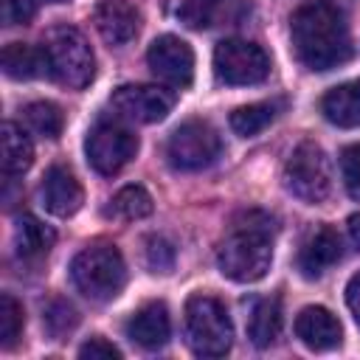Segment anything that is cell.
Segmentation results:
<instances>
[{
  "mask_svg": "<svg viewBox=\"0 0 360 360\" xmlns=\"http://www.w3.org/2000/svg\"><path fill=\"white\" fill-rule=\"evenodd\" d=\"M214 73L222 84L231 87L259 84L270 73V56L264 53L262 45L231 37L214 48Z\"/></svg>",
  "mask_w": 360,
  "mask_h": 360,
  "instance_id": "obj_7",
  "label": "cell"
},
{
  "mask_svg": "<svg viewBox=\"0 0 360 360\" xmlns=\"http://www.w3.org/2000/svg\"><path fill=\"white\" fill-rule=\"evenodd\" d=\"M70 278L87 298L110 301L127 284V264L115 245H90L70 262Z\"/></svg>",
  "mask_w": 360,
  "mask_h": 360,
  "instance_id": "obj_4",
  "label": "cell"
},
{
  "mask_svg": "<svg viewBox=\"0 0 360 360\" xmlns=\"http://www.w3.org/2000/svg\"><path fill=\"white\" fill-rule=\"evenodd\" d=\"M45 59H48V76H53L59 84L70 90H82L96 76V56L90 42L82 37V31L70 25H59L48 34L42 42Z\"/></svg>",
  "mask_w": 360,
  "mask_h": 360,
  "instance_id": "obj_5",
  "label": "cell"
},
{
  "mask_svg": "<svg viewBox=\"0 0 360 360\" xmlns=\"http://www.w3.org/2000/svg\"><path fill=\"white\" fill-rule=\"evenodd\" d=\"M3 70L8 79H37L48 73V59L42 45H22V42H8L3 48Z\"/></svg>",
  "mask_w": 360,
  "mask_h": 360,
  "instance_id": "obj_20",
  "label": "cell"
},
{
  "mask_svg": "<svg viewBox=\"0 0 360 360\" xmlns=\"http://www.w3.org/2000/svg\"><path fill=\"white\" fill-rule=\"evenodd\" d=\"M42 321H45V329L59 340L62 335H68L76 323H79V315H76V309L68 304V301H62V298H56V301H51L48 307H45V315H42Z\"/></svg>",
  "mask_w": 360,
  "mask_h": 360,
  "instance_id": "obj_27",
  "label": "cell"
},
{
  "mask_svg": "<svg viewBox=\"0 0 360 360\" xmlns=\"http://www.w3.org/2000/svg\"><path fill=\"white\" fill-rule=\"evenodd\" d=\"M349 236H352V242L360 248V214H352V217H349Z\"/></svg>",
  "mask_w": 360,
  "mask_h": 360,
  "instance_id": "obj_33",
  "label": "cell"
},
{
  "mask_svg": "<svg viewBox=\"0 0 360 360\" xmlns=\"http://www.w3.org/2000/svg\"><path fill=\"white\" fill-rule=\"evenodd\" d=\"M174 98L158 84H121L110 96V107L118 118L135 124H158L169 115Z\"/></svg>",
  "mask_w": 360,
  "mask_h": 360,
  "instance_id": "obj_10",
  "label": "cell"
},
{
  "mask_svg": "<svg viewBox=\"0 0 360 360\" xmlns=\"http://www.w3.org/2000/svg\"><path fill=\"white\" fill-rule=\"evenodd\" d=\"M0 141H3V172L8 177L22 174L34 163V143H31L28 132L20 124L6 121L3 132H0Z\"/></svg>",
  "mask_w": 360,
  "mask_h": 360,
  "instance_id": "obj_21",
  "label": "cell"
},
{
  "mask_svg": "<svg viewBox=\"0 0 360 360\" xmlns=\"http://www.w3.org/2000/svg\"><path fill=\"white\" fill-rule=\"evenodd\" d=\"M222 152V141L217 129L208 121H186L180 124L169 143H166V158L177 172H200L208 169Z\"/></svg>",
  "mask_w": 360,
  "mask_h": 360,
  "instance_id": "obj_8",
  "label": "cell"
},
{
  "mask_svg": "<svg viewBox=\"0 0 360 360\" xmlns=\"http://www.w3.org/2000/svg\"><path fill=\"white\" fill-rule=\"evenodd\" d=\"M290 37L298 62L309 70H329L352 56L349 25L340 8L326 0L298 6L290 17Z\"/></svg>",
  "mask_w": 360,
  "mask_h": 360,
  "instance_id": "obj_1",
  "label": "cell"
},
{
  "mask_svg": "<svg viewBox=\"0 0 360 360\" xmlns=\"http://www.w3.org/2000/svg\"><path fill=\"white\" fill-rule=\"evenodd\" d=\"M343 253V242L338 236L335 228L329 225H321L315 228L304 242H301V250H298V270L307 276V278H318L323 276Z\"/></svg>",
  "mask_w": 360,
  "mask_h": 360,
  "instance_id": "obj_15",
  "label": "cell"
},
{
  "mask_svg": "<svg viewBox=\"0 0 360 360\" xmlns=\"http://www.w3.org/2000/svg\"><path fill=\"white\" fill-rule=\"evenodd\" d=\"M217 264L225 278L239 284L264 278L273 264V217L264 211L233 217L217 248Z\"/></svg>",
  "mask_w": 360,
  "mask_h": 360,
  "instance_id": "obj_2",
  "label": "cell"
},
{
  "mask_svg": "<svg viewBox=\"0 0 360 360\" xmlns=\"http://www.w3.org/2000/svg\"><path fill=\"white\" fill-rule=\"evenodd\" d=\"M284 188L307 205H321L332 194V166L315 141H301L281 172Z\"/></svg>",
  "mask_w": 360,
  "mask_h": 360,
  "instance_id": "obj_6",
  "label": "cell"
},
{
  "mask_svg": "<svg viewBox=\"0 0 360 360\" xmlns=\"http://www.w3.org/2000/svg\"><path fill=\"white\" fill-rule=\"evenodd\" d=\"M56 242V233L53 228H48L42 219L31 217V214H22L17 217V225H14V248H17V256L20 259H42Z\"/></svg>",
  "mask_w": 360,
  "mask_h": 360,
  "instance_id": "obj_19",
  "label": "cell"
},
{
  "mask_svg": "<svg viewBox=\"0 0 360 360\" xmlns=\"http://www.w3.org/2000/svg\"><path fill=\"white\" fill-rule=\"evenodd\" d=\"M127 335L143 346V349H160L166 346L169 335H172V321H169V309L163 301H152L143 304L127 323Z\"/></svg>",
  "mask_w": 360,
  "mask_h": 360,
  "instance_id": "obj_17",
  "label": "cell"
},
{
  "mask_svg": "<svg viewBox=\"0 0 360 360\" xmlns=\"http://www.w3.org/2000/svg\"><path fill=\"white\" fill-rule=\"evenodd\" d=\"M79 357H90V360H96V357H121V352H118V346H112L104 338H90L87 343H82Z\"/></svg>",
  "mask_w": 360,
  "mask_h": 360,
  "instance_id": "obj_31",
  "label": "cell"
},
{
  "mask_svg": "<svg viewBox=\"0 0 360 360\" xmlns=\"http://www.w3.org/2000/svg\"><path fill=\"white\" fill-rule=\"evenodd\" d=\"M22 115H25V124L42 138H59V132L65 127L62 110L53 101H31V104H25Z\"/></svg>",
  "mask_w": 360,
  "mask_h": 360,
  "instance_id": "obj_25",
  "label": "cell"
},
{
  "mask_svg": "<svg viewBox=\"0 0 360 360\" xmlns=\"http://www.w3.org/2000/svg\"><path fill=\"white\" fill-rule=\"evenodd\" d=\"M281 301L278 298H262L253 312H250V321H248V338L264 349L270 343H276V338L281 335Z\"/></svg>",
  "mask_w": 360,
  "mask_h": 360,
  "instance_id": "obj_22",
  "label": "cell"
},
{
  "mask_svg": "<svg viewBox=\"0 0 360 360\" xmlns=\"http://www.w3.org/2000/svg\"><path fill=\"white\" fill-rule=\"evenodd\" d=\"M37 14V0H6L3 17L8 25H25Z\"/></svg>",
  "mask_w": 360,
  "mask_h": 360,
  "instance_id": "obj_30",
  "label": "cell"
},
{
  "mask_svg": "<svg viewBox=\"0 0 360 360\" xmlns=\"http://www.w3.org/2000/svg\"><path fill=\"white\" fill-rule=\"evenodd\" d=\"M22 323H25L22 307L17 304L14 295L3 292V295H0V343H3L6 349L14 346V340H17L20 332H22Z\"/></svg>",
  "mask_w": 360,
  "mask_h": 360,
  "instance_id": "obj_26",
  "label": "cell"
},
{
  "mask_svg": "<svg viewBox=\"0 0 360 360\" xmlns=\"http://www.w3.org/2000/svg\"><path fill=\"white\" fill-rule=\"evenodd\" d=\"M93 22L107 45H127L141 28V11L129 0H104L96 8Z\"/></svg>",
  "mask_w": 360,
  "mask_h": 360,
  "instance_id": "obj_14",
  "label": "cell"
},
{
  "mask_svg": "<svg viewBox=\"0 0 360 360\" xmlns=\"http://www.w3.org/2000/svg\"><path fill=\"white\" fill-rule=\"evenodd\" d=\"M278 112V104L276 101H256V104H245V107H236L231 112V129L242 138H253L259 135Z\"/></svg>",
  "mask_w": 360,
  "mask_h": 360,
  "instance_id": "obj_23",
  "label": "cell"
},
{
  "mask_svg": "<svg viewBox=\"0 0 360 360\" xmlns=\"http://www.w3.org/2000/svg\"><path fill=\"white\" fill-rule=\"evenodd\" d=\"M143 256H146V264L155 270V273H169L174 267V248L169 239L163 236H149L143 242Z\"/></svg>",
  "mask_w": 360,
  "mask_h": 360,
  "instance_id": "obj_28",
  "label": "cell"
},
{
  "mask_svg": "<svg viewBox=\"0 0 360 360\" xmlns=\"http://www.w3.org/2000/svg\"><path fill=\"white\" fill-rule=\"evenodd\" d=\"M84 152L90 166L98 174H115L121 172L135 155H138V135L118 124V121H98L84 141Z\"/></svg>",
  "mask_w": 360,
  "mask_h": 360,
  "instance_id": "obj_9",
  "label": "cell"
},
{
  "mask_svg": "<svg viewBox=\"0 0 360 360\" xmlns=\"http://www.w3.org/2000/svg\"><path fill=\"white\" fill-rule=\"evenodd\" d=\"M340 174L346 191L354 200H360V146H346L340 152Z\"/></svg>",
  "mask_w": 360,
  "mask_h": 360,
  "instance_id": "obj_29",
  "label": "cell"
},
{
  "mask_svg": "<svg viewBox=\"0 0 360 360\" xmlns=\"http://www.w3.org/2000/svg\"><path fill=\"white\" fill-rule=\"evenodd\" d=\"M152 194L143 188V186H124L112 200H110V211L127 222H135V219H143L152 214Z\"/></svg>",
  "mask_w": 360,
  "mask_h": 360,
  "instance_id": "obj_24",
  "label": "cell"
},
{
  "mask_svg": "<svg viewBox=\"0 0 360 360\" xmlns=\"http://www.w3.org/2000/svg\"><path fill=\"white\" fill-rule=\"evenodd\" d=\"M146 62H149L152 73L160 82H166L169 87L183 90L194 79V51L186 39H180L174 34L158 37L146 51Z\"/></svg>",
  "mask_w": 360,
  "mask_h": 360,
  "instance_id": "obj_11",
  "label": "cell"
},
{
  "mask_svg": "<svg viewBox=\"0 0 360 360\" xmlns=\"http://www.w3.org/2000/svg\"><path fill=\"white\" fill-rule=\"evenodd\" d=\"M250 11L248 0H180L177 17L194 31L239 22Z\"/></svg>",
  "mask_w": 360,
  "mask_h": 360,
  "instance_id": "obj_13",
  "label": "cell"
},
{
  "mask_svg": "<svg viewBox=\"0 0 360 360\" xmlns=\"http://www.w3.org/2000/svg\"><path fill=\"white\" fill-rule=\"evenodd\" d=\"M346 304H349L354 321L360 323V273H354L349 278V284H346Z\"/></svg>",
  "mask_w": 360,
  "mask_h": 360,
  "instance_id": "obj_32",
  "label": "cell"
},
{
  "mask_svg": "<svg viewBox=\"0 0 360 360\" xmlns=\"http://www.w3.org/2000/svg\"><path fill=\"white\" fill-rule=\"evenodd\" d=\"M48 3H65V0H48Z\"/></svg>",
  "mask_w": 360,
  "mask_h": 360,
  "instance_id": "obj_34",
  "label": "cell"
},
{
  "mask_svg": "<svg viewBox=\"0 0 360 360\" xmlns=\"http://www.w3.org/2000/svg\"><path fill=\"white\" fill-rule=\"evenodd\" d=\"M321 112L335 127H343V129L360 127V79H352L326 90V96L321 98Z\"/></svg>",
  "mask_w": 360,
  "mask_h": 360,
  "instance_id": "obj_18",
  "label": "cell"
},
{
  "mask_svg": "<svg viewBox=\"0 0 360 360\" xmlns=\"http://www.w3.org/2000/svg\"><path fill=\"white\" fill-rule=\"evenodd\" d=\"M186 340L200 357H222L231 352L233 323L219 298L197 292L186 301Z\"/></svg>",
  "mask_w": 360,
  "mask_h": 360,
  "instance_id": "obj_3",
  "label": "cell"
},
{
  "mask_svg": "<svg viewBox=\"0 0 360 360\" xmlns=\"http://www.w3.org/2000/svg\"><path fill=\"white\" fill-rule=\"evenodd\" d=\"M39 194H42V205L53 217H73L84 202V188H82L79 177L73 174L70 166H62V163H56L45 172Z\"/></svg>",
  "mask_w": 360,
  "mask_h": 360,
  "instance_id": "obj_12",
  "label": "cell"
},
{
  "mask_svg": "<svg viewBox=\"0 0 360 360\" xmlns=\"http://www.w3.org/2000/svg\"><path fill=\"white\" fill-rule=\"evenodd\" d=\"M340 323L326 307H304L295 318V338L312 349V352H326L340 343Z\"/></svg>",
  "mask_w": 360,
  "mask_h": 360,
  "instance_id": "obj_16",
  "label": "cell"
}]
</instances>
